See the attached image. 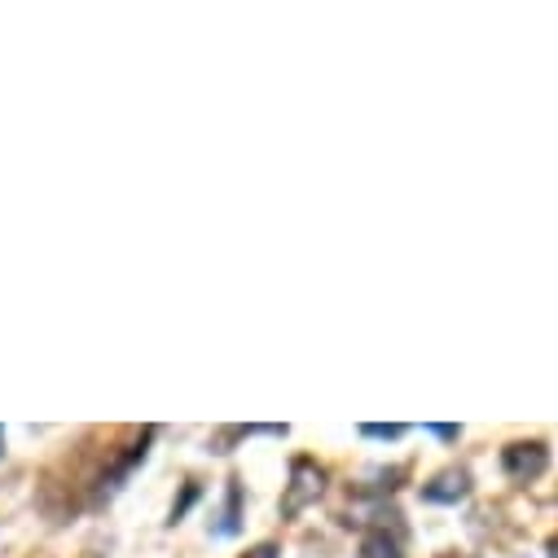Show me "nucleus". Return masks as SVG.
<instances>
[{"mask_svg": "<svg viewBox=\"0 0 558 558\" xmlns=\"http://www.w3.org/2000/svg\"><path fill=\"white\" fill-rule=\"evenodd\" d=\"M506 462L514 475H536V471L545 466V453H541V444H533V453H510Z\"/></svg>", "mask_w": 558, "mask_h": 558, "instance_id": "nucleus-1", "label": "nucleus"}, {"mask_svg": "<svg viewBox=\"0 0 558 558\" xmlns=\"http://www.w3.org/2000/svg\"><path fill=\"white\" fill-rule=\"evenodd\" d=\"M554 558H558V550H554Z\"/></svg>", "mask_w": 558, "mask_h": 558, "instance_id": "nucleus-2", "label": "nucleus"}]
</instances>
